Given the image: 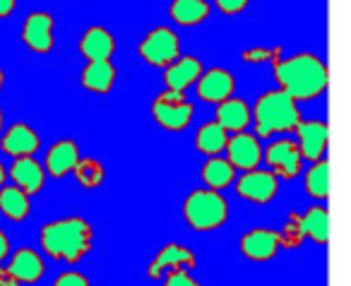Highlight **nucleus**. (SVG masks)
I'll return each instance as SVG.
<instances>
[{
    "label": "nucleus",
    "instance_id": "23",
    "mask_svg": "<svg viewBox=\"0 0 351 286\" xmlns=\"http://www.w3.org/2000/svg\"><path fill=\"white\" fill-rule=\"evenodd\" d=\"M210 3L207 0H171L169 17L178 27H195L210 17Z\"/></svg>",
    "mask_w": 351,
    "mask_h": 286
},
{
    "label": "nucleus",
    "instance_id": "24",
    "mask_svg": "<svg viewBox=\"0 0 351 286\" xmlns=\"http://www.w3.org/2000/svg\"><path fill=\"white\" fill-rule=\"evenodd\" d=\"M0 214L10 222H25L32 214V198L17 185H0Z\"/></svg>",
    "mask_w": 351,
    "mask_h": 286
},
{
    "label": "nucleus",
    "instance_id": "14",
    "mask_svg": "<svg viewBox=\"0 0 351 286\" xmlns=\"http://www.w3.org/2000/svg\"><path fill=\"white\" fill-rule=\"evenodd\" d=\"M197 97L207 104H219L224 99L234 97L236 78L224 68H210L202 70V75L197 78Z\"/></svg>",
    "mask_w": 351,
    "mask_h": 286
},
{
    "label": "nucleus",
    "instance_id": "36",
    "mask_svg": "<svg viewBox=\"0 0 351 286\" xmlns=\"http://www.w3.org/2000/svg\"><path fill=\"white\" fill-rule=\"evenodd\" d=\"M17 8V0H0V20H5L15 12Z\"/></svg>",
    "mask_w": 351,
    "mask_h": 286
},
{
    "label": "nucleus",
    "instance_id": "29",
    "mask_svg": "<svg viewBox=\"0 0 351 286\" xmlns=\"http://www.w3.org/2000/svg\"><path fill=\"white\" fill-rule=\"evenodd\" d=\"M73 176L80 188L97 190V188H101L104 180H106V169H104L101 161L94 159V156H80L73 169Z\"/></svg>",
    "mask_w": 351,
    "mask_h": 286
},
{
    "label": "nucleus",
    "instance_id": "16",
    "mask_svg": "<svg viewBox=\"0 0 351 286\" xmlns=\"http://www.w3.org/2000/svg\"><path fill=\"white\" fill-rule=\"evenodd\" d=\"M8 257H10V262H8L5 272L20 284H36L44 276V257L34 248H20V250L10 252Z\"/></svg>",
    "mask_w": 351,
    "mask_h": 286
},
{
    "label": "nucleus",
    "instance_id": "38",
    "mask_svg": "<svg viewBox=\"0 0 351 286\" xmlns=\"http://www.w3.org/2000/svg\"><path fill=\"white\" fill-rule=\"evenodd\" d=\"M3 84H5V75H3V68H0V89H3Z\"/></svg>",
    "mask_w": 351,
    "mask_h": 286
},
{
    "label": "nucleus",
    "instance_id": "11",
    "mask_svg": "<svg viewBox=\"0 0 351 286\" xmlns=\"http://www.w3.org/2000/svg\"><path fill=\"white\" fill-rule=\"evenodd\" d=\"M195 267H197V257L191 248L178 246V243H166V246L161 248L154 257H152L149 265H147V276L154 279V281H159L161 276L171 270L191 272V270H195Z\"/></svg>",
    "mask_w": 351,
    "mask_h": 286
},
{
    "label": "nucleus",
    "instance_id": "4",
    "mask_svg": "<svg viewBox=\"0 0 351 286\" xmlns=\"http://www.w3.org/2000/svg\"><path fill=\"white\" fill-rule=\"evenodd\" d=\"M183 219L193 231H215V228L224 226L229 219V204H226L224 195L217 190L197 188L183 200Z\"/></svg>",
    "mask_w": 351,
    "mask_h": 286
},
{
    "label": "nucleus",
    "instance_id": "10",
    "mask_svg": "<svg viewBox=\"0 0 351 286\" xmlns=\"http://www.w3.org/2000/svg\"><path fill=\"white\" fill-rule=\"evenodd\" d=\"M226 161L234 166V171H250L258 169L260 161H263V145H260V137H255V132H236L229 135L226 142Z\"/></svg>",
    "mask_w": 351,
    "mask_h": 286
},
{
    "label": "nucleus",
    "instance_id": "9",
    "mask_svg": "<svg viewBox=\"0 0 351 286\" xmlns=\"http://www.w3.org/2000/svg\"><path fill=\"white\" fill-rule=\"evenodd\" d=\"M53 29H56V20L53 15L44 10H36V12H29L22 25V41L29 51L39 56H46L53 51L56 46V36H53Z\"/></svg>",
    "mask_w": 351,
    "mask_h": 286
},
{
    "label": "nucleus",
    "instance_id": "18",
    "mask_svg": "<svg viewBox=\"0 0 351 286\" xmlns=\"http://www.w3.org/2000/svg\"><path fill=\"white\" fill-rule=\"evenodd\" d=\"M8 176H10L12 185H17V188L22 190V193H27L32 198V195L41 193L46 185V171L44 166L39 164V161L34 159V156H22V159H15L10 166V171H8Z\"/></svg>",
    "mask_w": 351,
    "mask_h": 286
},
{
    "label": "nucleus",
    "instance_id": "30",
    "mask_svg": "<svg viewBox=\"0 0 351 286\" xmlns=\"http://www.w3.org/2000/svg\"><path fill=\"white\" fill-rule=\"evenodd\" d=\"M277 238H279V248H284V250H296V248H301L303 241H306L303 228H301V214L298 212L289 214L284 226L277 231Z\"/></svg>",
    "mask_w": 351,
    "mask_h": 286
},
{
    "label": "nucleus",
    "instance_id": "37",
    "mask_svg": "<svg viewBox=\"0 0 351 286\" xmlns=\"http://www.w3.org/2000/svg\"><path fill=\"white\" fill-rule=\"evenodd\" d=\"M5 180H8V171H5V164L0 161V185H5Z\"/></svg>",
    "mask_w": 351,
    "mask_h": 286
},
{
    "label": "nucleus",
    "instance_id": "34",
    "mask_svg": "<svg viewBox=\"0 0 351 286\" xmlns=\"http://www.w3.org/2000/svg\"><path fill=\"white\" fill-rule=\"evenodd\" d=\"M250 0H215V5L224 15H241V12L248 8Z\"/></svg>",
    "mask_w": 351,
    "mask_h": 286
},
{
    "label": "nucleus",
    "instance_id": "13",
    "mask_svg": "<svg viewBox=\"0 0 351 286\" xmlns=\"http://www.w3.org/2000/svg\"><path fill=\"white\" fill-rule=\"evenodd\" d=\"M293 132L298 135V152H301L303 161H317L325 159L327 152V123L325 121H298Z\"/></svg>",
    "mask_w": 351,
    "mask_h": 286
},
{
    "label": "nucleus",
    "instance_id": "2",
    "mask_svg": "<svg viewBox=\"0 0 351 286\" xmlns=\"http://www.w3.org/2000/svg\"><path fill=\"white\" fill-rule=\"evenodd\" d=\"M39 243L49 257L77 265L92 252L94 231L84 217H65L41 226Z\"/></svg>",
    "mask_w": 351,
    "mask_h": 286
},
{
    "label": "nucleus",
    "instance_id": "26",
    "mask_svg": "<svg viewBox=\"0 0 351 286\" xmlns=\"http://www.w3.org/2000/svg\"><path fill=\"white\" fill-rule=\"evenodd\" d=\"M234 166L221 156H207L205 166H202V183H205V188L217 190V193L229 188L234 183Z\"/></svg>",
    "mask_w": 351,
    "mask_h": 286
},
{
    "label": "nucleus",
    "instance_id": "39",
    "mask_svg": "<svg viewBox=\"0 0 351 286\" xmlns=\"http://www.w3.org/2000/svg\"><path fill=\"white\" fill-rule=\"evenodd\" d=\"M5 130V126H3V111H0V132Z\"/></svg>",
    "mask_w": 351,
    "mask_h": 286
},
{
    "label": "nucleus",
    "instance_id": "12",
    "mask_svg": "<svg viewBox=\"0 0 351 286\" xmlns=\"http://www.w3.org/2000/svg\"><path fill=\"white\" fill-rule=\"evenodd\" d=\"M41 147L39 132L29 123H12L8 130L0 132V152L12 159L22 156H34Z\"/></svg>",
    "mask_w": 351,
    "mask_h": 286
},
{
    "label": "nucleus",
    "instance_id": "5",
    "mask_svg": "<svg viewBox=\"0 0 351 286\" xmlns=\"http://www.w3.org/2000/svg\"><path fill=\"white\" fill-rule=\"evenodd\" d=\"M149 111L156 126L169 132L186 130L195 116V106L186 99V92H173V89H164L159 97H154Z\"/></svg>",
    "mask_w": 351,
    "mask_h": 286
},
{
    "label": "nucleus",
    "instance_id": "28",
    "mask_svg": "<svg viewBox=\"0 0 351 286\" xmlns=\"http://www.w3.org/2000/svg\"><path fill=\"white\" fill-rule=\"evenodd\" d=\"M303 190L313 200H327L330 195V166L327 159H317L303 174Z\"/></svg>",
    "mask_w": 351,
    "mask_h": 286
},
{
    "label": "nucleus",
    "instance_id": "20",
    "mask_svg": "<svg viewBox=\"0 0 351 286\" xmlns=\"http://www.w3.org/2000/svg\"><path fill=\"white\" fill-rule=\"evenodd\" d=\"M215 121L224 128L229 135L248 130L250 126V104L241 97H229L224 102L217 104L215 108Z\"/></svg>",
    "mask_w": 351,
    "mask_h": 286
},
{
    "label": "nucleus",
    "instance_id": "3",
    "mask_svg": "<svg viewBox=\"0 0 351 286\" xmlns=\"http://www.w3.org/2000/svg\"><path fill=\"white\" fill-rule=\"evenodd\" d=\"M298 121H301L298 102H293L282 89L265 92L255 102V108H250V123H255V137L260 140L277 132H293Z\"/></svg>",
    "mask_w": 351,
    "mask_h": 286
},
{
    "label": "nucleus",
    "instance_id": "31",
    "mask_svg": "<svg viewBox=\"0 0 351 286\" xmlns=\"http://www.w3.org/2000/svg\"><path fill=\"white\" fill-rule=\"evenodd\" d=\"M241 58L245 63H274L277 58H282V46H274V49H265V46H255V49H245L241 53Z\"/></svg>",
    "mask_w": 351,
    "mask_h": 286
},
{
    "label": "nucleus",
    "instance_id": "17",
    "mask_svg": "<svg viewBox=\"0 0 351 286\" xmlns=\"http://www.w3.org/2000/svg\"><path fill=\"white\" fill-rule=\"evenodd\" d=\"M205 65L197 56H178L173 63H169L164 68V84L166 89L173 92H186L188 87L197 82V78L202 75Z\"/></svg>",
    "mask_w": 351,
    "mask_h": 286
},
{
    "label": "nucleus",
    "instance_id": "27",
    "mask_svg": "<svg viewBox=\"0 0 351 286\" xmlns=\"http://www.w3.org/2000/svg\"><path fill=\"white\" fill-rule=\"evenodd\" d=\"M226 142H229V132L217 121H207L195 135V150L205 156H219V152L226 150Z\"/></svg>",
    "mask_w": 351,
    "mask_h": 286
},
{
    "label": "nucleus",
    "instance_id": "35",
    "mask_svg": "<svg viewBox=\"0 0 351 286\" xmlns=\"http://www.w3.org/2000/svg\"><path fill=\"white\" fill-rule=\"evenodd\" d=\"M8 255H10V238L0 228V265H3V260H5Z\"/></svg>",
    "mask_w": 351,
    "mask_h": 286
},
{
    "label": "nucleus",
    "instance_id": "21",
    "mask_svg": "<svg viewBox=\"0 0 351 286\" xmlns=\"http://www.w3.org/2000/svg\"><path fill=\"white\" fill-rule=\"evenodd\" d=\"M77 51L80 56L87 58V63L89 60H111L113 53H116V39L106 27L94 25L80 36Z\"/></svg>",
    "mask_w": 351,
    "mask_h": 286
},
{
    "label": "nucleus",
    "instance_id": "6",
    "mask_svg": "<svg viewBox=\"0 0 351 286\" xmlns=\"http://www.w3.org/2000/svg\"><path fill=\"white\" fill-rule=\"evenodd\" d=\"M137 56L152 68H166L181 56V36L171 27H154L137 44Z\"/></svg>",
    "mask_w": 351,
    "mask_h": 286
},
{
    "label": "nucleus",
    "instance_id": "7",
    "mask_svg": "<svg viewBox=\"0 0 351 286\" xmlns=\"http://www.w3.org/2000/svg\"><path fill=\"white\" fill-rule=\"evenodd\" d=\"M263 159L279 180H291L303 171V156L296 142L289 137H279V140L269 142L263 150Z\"/></svg>",
    "mask_w": 351,
    "mask_h": 286
},
{
    "label": "nucleus",
    "instance_id": "8",
    "mask_svg": "<svg viewBox=\"0 0 351 286\" xmlns=\"http://www.w3.org/2000/svg\"><path fill=\"white\" fill-rule=\"evenodd\" d=\"M236 193L243 200L255 204H267L279 193V178L269 169H250L243 171L236 180Z\"/></svg>",
    "mask_w": 351,
    "mask_h": 286
},
{
    "label": "nucleus",
    "instance_id": "32",
    "mask_svg": "<svg viewBox=\"0 0 351 286\" xmlns=\"http://www.w3.org/2000/svg\"><path fill=\"white\" fill-rule=\"evenodd\" d=\"M161 279H164L161 286H202L200 281L193 279V274L186 270H171V272H166Z\"/></svg>",
    "mask_w": 351,
    "mask_h": 286
},
{
    "label": "nucleus",
    "instance_id": "1",
    "mask_svg": "<svg viewBox=\"0 0 351 286\" xmlns=\"http://www.w3.org/2000/svg\"><path fill=\"white\" fill-rule=\"evenodd\" d=\"M274 80L279 89L293 102H311L327 89V65L315 53H296L289 58H277L272 63Z\"/></svg>",
    "mask_w": 351,
    "mask_h": 286
},
{
    "label": "nucleus",
    "instance_id": "15",
    "mask_svg": "<svg viewBox=\"0 0 351 286\" xmlns=\"http://www.w3.org/2000/svg\"><path fill=\"white\" fill-rule=\"evenodd\" d=\"M241 252L250 262H267L279 252V238L272 228H250L241 236Z\"/></svg>",
    "mask_w": 351,
    "mask_h": 286
},
{
    "label": "nucleus",
    "instance_id": "25",
    "mask_svg": "<svg viewBox=\"0 0 351 286\" xmlns=\"http://www.w3.org/2000/svg\"><path fill=\"white\" fill-rule=\"evenodd\" d=\"M301 228L306 238H313L315 243L325 246L327 238H330V214H327V209L322 204L308 207L301 214Z\"/></svg>",
    "mask_w": 351,
    "mask_h": 286
},
{
    "label": "nucleus",
    "instance_id": "22",
    "mask_svg": "<svg viewBox=\"0 0 351 286\" xmlns=\"http://www.w3.org/2000/svg\"><path fill=\"white\" fill-rule=\"evenodd\" d=\"M80 82L87 92L92 94H108L116 84V68H113L111 60H89L84 65L82 75H80Z\"/></svg>",
    "mask_w": 351,
    "mask_h": 286
},
{
    "label": "nucleus",
    "instance_id": "19",
    "mask_svg": "<svg viewBox=\"0 0 351 286\" xmlns=\"http://www.w3.org/2000/svg\"><path fill=\"white\" fill-rule=\"evenodd\" d=\"M80 159V150L75 140H58L51 145V150L46 152L44 159V171L51 178H63V176L73 174L75 164Z\"/></svg>",
    "mask_w": 351,
    "mask_h": 286
},
{
    "label": "nucleus",
    "instance_id": "33",
    "mask_svg": "<svg viewBox=\"0 0 351 286\" xmlns=\"http://www.w3.org/2000/svg\"><path fill=\"white\" fill-rule=\"evenodd\" d=\"M53 286H92L87 279V274H82V272H75V270H68L63 272V274L56 276Z\"/></svg>",
    "mask_w": 351,
    "mask_h": 286
}]
</instances>
